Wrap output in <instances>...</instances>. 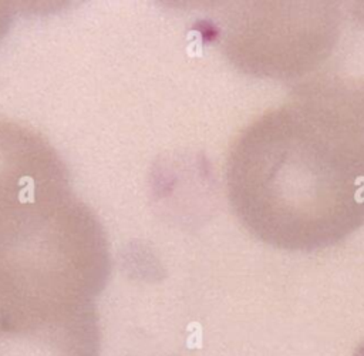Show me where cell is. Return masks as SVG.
<instances>
[{"label":"cell","mask_w":364,"mask_h":356,"mask_svg":"<svg viewBox=\"0 0 364 356\" xmlns=\"http://www.w3.org/2000/svg\"><path fill=\"white\" fill-rule=\"evenodd\" d=\"M95 298L67 278L0 265V356H98Z\"/></svg>","instance_id":"2"},{"label":"cell","mask_w":364,"mask_h":356,"mask_svg":"<svg viewBox=\"0 0 364 356\" xmlns=\"http://www.w3.org/2000/svg\"><path fill=\"white\" fill-rule=\"evenodd\" d=\"M226 188L257 239L289 251L331 246L364 225V127L300 100L270 108L232 144Z\"/></svg>","instance_id":"1"},{"label":"cell","mask_w":364,"mask_h":356,"mask_svg":"<svg viewBox=\"0 0 364 356\" xmlns=\"http://www.w3.org/2000/svg\"><path fill=\"white\" fill-rule=\"evenodd\" d=\"M334 10L317 11L318 33L276 34L286 40L269 70L284 78L296 100L331 108L364 127V1L334 3ZM276 53V54H279ZM274 56V54H273Z\"/></svg>","instance_id":"3"},{"label":"cell","mask_w":364,"mask_h":356,"mask_svg":"<svg viewBox=\"0 0 364 356\" xmlns=\"http://www.w3.org/2000/svg\"><path fill=\"white\" fill-rule=\"evenodd\" d=\"M351 356H364V342L358 345V347L351 353Z\"/></svg>","instance_id":"5"},{"label":"cell","mask_w":364,"mask_h":356,"mask_svg":"<svg viewBox=\"0 0 364 356\" xmlns=\"http://www.w3.org/2000/svg\"><path fill=\"white\" fill-rule=\"evenodd\" d=\"M73 199L53 148L30 130L0 121V246L40 228Z\"/></svg>","instance_id":"4"}]
</instances>
